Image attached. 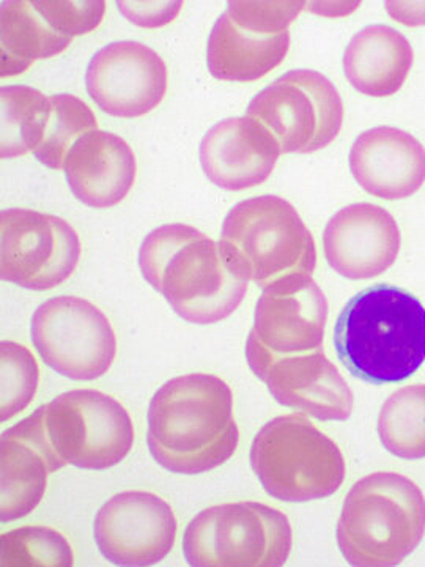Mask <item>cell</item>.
<instances>
[{"label": "cell", "instance_id": "3", "mask_svg": "<svg viewBox=\"0 0 425 567\" xmlns=\"http://www.w3.org/2000/svg\"><path fill=\"white\" fill-rule=\"evenodd\" d=\"M334 347L356 379L374 385L404 382L425 361V308L398 287H369L342 309Z\"/></svg>", "mask_w": 425, "mask_h": 567}, {"label": "cell", "instance_id": "1", "mask_svg": "<svg viewBox=\"0 0 425 567\" xmlns=\"http://www.w3.org/2000/svg\"><path fill=\"white\" fill-rule=\"evenodd\" d=\"M240 440L234 394L219 377H175L153 395L147 443L152 457L178 475H200L226 464Z\"/></svg>", "mask_w": 425, "mask_h": 567}, {"label": "cell", "instance_id": "18", "mask_svg": "<svg viewBox=\"0 0 425 567\" xmlns=\"http://www.w3.org/2000/svg\"><path fill=\"white\" fill-rule=\"evenodd\" d=\"M0 520L6 524L20 520L35 511L46 492L48 476L65 466L55 456L48 440L41 409L3 432L0 439Z\"/></svg>", "mask_w": 425, "mask_h": 567}, {"label": "cell", "instance_id": "28", "mask_svg": "<svg viewBox=\"0 0 425 567\" xmlns=\"http://www.w3.org/2000/svg\"><path fill=\"white\" fill-rule=\"evenodd\" d=\"M2 363V423L20 415L35 398L40 383V368L28 347L3 341L0 346Z\"/></svg>", "mask_w": 425, "mask_h": 567}, {"label": "cell", "instance_id": "6", "mask_svg": "<svg viewBox=\"0 0 425 567\" xmlns=\"http://www.w3.org/2000/svg\"><path fill=\"white\" fill-rule=\"evenodd\" d=\"M252 472L281 502L305 503L335 494L345 480L341 447L303 415H283L253 439Z\"/></svg>", "mask_w": 425, "mask_h": 567}, {"label": "cell", "instance_id": "22", "mask_svg": "<svg viewBox=\"0 0 425 567\" xmlns=\"http://www.w3.org/2000/svg\"><path fill=\"white\" fill-rule=\"evenodd\" d=\"M289 48V32L259 35L238 28L229 14L224 13L212 25L208 39V70L219 81H259L281 65Z\"/></svg>", "mask_w": 425, "mask_h": 567}, {"label": "cell", "instance_id": "11", "mask_svg": "<svg viewBox=\"0 0 425 567\" xmlns=\"http://www.w3.org/2000/svg\"><path fill=\"white\" fill-rule=\"evenodd\" d=\"M80 235L65 219L29 208L0 213V276L29 290H51L76 271Z\"/></svg>", "mask_w": 425, "mask_h": 567}, {"label": "cell", "instance_id": "10", "mask_svg": "<svg viewBox=\"0 0 425 567\" xmlns=\"http://www.w3.org/2000/svg\"><path fill=\"white\" fill-rule=\"evenodd\" d=\"M31 333L41 360L77 382L100 379L117 357V336L110 319L84 298L63 295L39 306Z\"/></svg>", "mask_w": 425, "mask_h": 567}, {"label": "cell", "instance_id": "4", "mask_svg": "<svg viewBox=\"0 0 425 567\" xmlns=\"http://www.w3.org/2000/svg\"><path fill=\"white\" fill-rule=\"evenodd\" d=\"M335 535L349 565H401L425 535L423 491L398 473L364 476L345 496Z\"/></svg>", "mask_w": 425, "mask_h": 567}, {"label": "cell", "instance_id": "21", "mask_svg": "<svg viewBox=\"0 0 425 567\" xmlns=\"http://www.w3.org/2000/svg\"><path fill=\"white\" fill-rule=\"evenodd\" d=\"M413 59L404 33L385 24L367 25L346 47L345 76L357 92L383 99L404 87Z\"/></svg>", "mask_w": 425, "mask_h": 567}, {"label": "cell", "instance_id": "13", "mask_svg": "<svg viewBox=\"0 0 425 567\" xmlns=\"http://www.w3.org/2000/svg\"><path fill=\"white\" fill-rule=\"evenodd\" d=\"M173 507L151 492L112 496L95 517L93 533L103 557L117 566H153L169 555L177 537Z\"/></svg>", "mask_w": 425, "mask_h": 567}, {"label": "cell", "instance_id": "25", "mask_svg": "<svg viewBox=\"0 0 425 567\" xmlns=\"http://www.w3.org/2000/svg\"><path fill=\"white\" fill-rule=\"evenodd\" d=\"M376 431L395 457L425 458V385L405 386L391 394L380 410Z\"/></svg>", "mask_w": 425, "mask_h": 567}, {"label": "cell", "instance_id": "15", "mask_svg": "<svg viewBox=\"0 0 425 567\" xmlns=\"http://www.w3.org/2000/svg\"><path fill=\"white\" fill-rule=\"evenodd\" d=\"M328 300L312 275H290L263 287L252 333L278 354L322 349Z\"/></svg>", "mask_w": 425, "mask_h": 567}, {"label": "cell", "instance_id": "30", "mask_svg": "<svg viewBox=\"0 0 425 567\" xmlns=\"http://www.w3.org/2000/svg\"><path fill=\"white\" fill-rule=\"evenodd\" d=\"M33 9L39 11L43 20L62 35H84L99 29L106 13L103 0H82V2H61V0H33Z\"/></svg>", "mask_w": 425, "mask_h": 567}, {"label": "cell", "instance_id": "27", "mask_svg": "<svg viewBox=\"0 0 425 567\" xmlns=\"http://www.w3.org/2000/svg\"><path fill=\"white\" fill-rule=\"evenodd\" d=\"M2 567H70L74 554L61 532L48 527H22L0 536Z\"/></svg>", "mask_w": 425, "mask_h": 567}, {"label": "cell", "instance_id": "23", "mask_svg": "<svg viewBox=\"0 0 425 567\" xmlns=\"http://www.w3.org/2000/svg\"><path fill=\"white\" fill-rule=\"evenodd\" d=\"M43 20L28 0L2 2L0 10V76L25 73L41 59L62 54L71 43Z\"/></svg>", "mask_w": 425, "mask_h": 567}, {"label": "cell", "instance_id": "8", "mask_svg": "<svg viewBox=\"0 0 425 567\" xmlns=\"http://www.w3.org/2000/svg\"><path fill=\"white\" fill-rule=\"evenodd\" d=\"M40 409L48 440L65 466L99 472L121 464L132 451V416L111 395L73 390Z\"/></svg>", "mask_w": 425, "mask_h": 567}, {"label": "cell", "instance_id": "17", "mask_svg": "<svg viewBox=\"0 0 425 567\" xmlns=\"http://www.w3.org/2000/svg\"><path fill=\"white\" fill-rule=\"evenodd\" d=\"M281 153L270 130L248 115L216 123L199 148L205 175L227 192H243L267 181Z\"/></svg>", "mask_w": 425, "mask_h": 567}, {"label": "cell", "instance_id": "14", "mask_svg": "<svg viewBox=\"0 0 425 567\" xmlns=\"http://www.w3.org/2000/svg\"><path fill=\"white\" fill-rule=\"evenodd\" d=\"M167 66L162 55L137 43L106 44L89 63L85 85L96 106L121 118H136L162 104L167 92Z\"/></svg>", "mask_w": 425, "mask_h": 567}, {"label": "cell", "instance_id": "31", "mask_svg": "<svg viewBox=\"0 0 425 567\" xmlns=\"http://www.w3.org/2000/svg\"><path fill=\"white\" fill-rule=\"evenodd\" d=\"M117 6L133 24L156 29L170 24L180 13L183 2H117Z\"/></svg>", "mask_w": 425, "mask_h": 567}, {"label": "cell", "instance_id": "9", "mask_svg": "<svg viewBox=\"0 0 425 567\" xmlns=\"http://www.w3.org/2000/svg\"><path fill=\"white\" fill-rule=\"evenodd\" d=\"M246 115L270 130L282 153H312L341 133L344 103L324 74L293 70L257 93Z\"/></svg>", "mask_w": 425, "mask_h": 567}, {"label": "cell", "instance_id": "7", "mask_svg": "<svg viewBox=\"0 0 425 567\" xmlns=\"http://www.w3.org/2000/svg\"><path fill=\"white\" fill-rule=\"evenodd\" d=\"M292 546L289 517L257 502L208 507L183 537L186 561L194 567H279Z\"/></svg>", "mask_w": 425, "mask_h": 567}, {"label": "cell", "instance_id": "19", "mask_svg": "<svg viewBox=\"0 0 425 567\" xmlns=\"http://www.w3.org/2000/svg\"><path fill=\"white\" fill-rule=\"evenodd\" d=\"M349 163L354 181L380 199H405L425 183L424 145L412 134L391 126L360 134Z\"/></svg>", "mask_w": 425, "mask_h": 567}, {"label": "cell", "instance_id": "5", "mask_svg": "<svg viewBox=\"0 0 425 567\" xmlns=\"http://www.w3.org/2000/svg\"><path fill=\"white\" fill-rule=\"evenodd\" d=\"M219 244L235 274L260 287L315 270L311 230L292 204L271 194L235 205L224 219Z\"/></svg>", "mask_w": 425, "mask_h": 567}, {"label": "cell", "instance_id": "20", "mask_svg": "<svg viewBox=\"0 0 425 567\" xmlns=\"http://www.w3.org/2000/svg\"><path fill=\"white\" fill-rule=\"evenodd\" d=\"M63 169L77 200L93 208H110L132 192L137 163L121 136L95 130L71 147Z\"/></svg>", "mask_w": 425, "mask_h": 567}, {"label": "cell", "instance_id": "12", "mask_svg": "<svg viewBox=\"0 0 425 567\" xmlns=\"http://www.w3.org/2000/svg\"><path fill=\"white\" fill-rule=\"evenodd\" d=\"M246 358L253 374L279 404L320 421H345L352 415V390L322 349L278 354L268 350L251 331Z\"/></svg>", "mask_w": 425, "mask_h": 567}, {"label": "cell", "instance_id": "26", "mask_svg": "<svg viewBox=\"0 0 425 567\" xmlns=\"http://www.w3.org/2000/svg\"><path fill=\"white\" fill-rule=\"evenodd\" d=\"M99 130L95 114L77 96L62 93L51 96V114L46 132L33 155L51 169H63L66 156L85 134Z\"/></svg>", "mask_w": 425, "mask_h": 567}, {"label": "cell", "instance_id": "32", "mask_svg": "<svg viewBox=\"0 0 425 567\" xmlns=\"http://www.w3.org/2000/svg\"><path fill=\"white\" fill-rule=\"evenodd\" d=\"M386 11L394 21L410 28L425 25V2H386Z\"/></svg>", "mask_w": 425, "mask_h": 567}, {"label": "cell", "instance_id": "2", "mask_svg": "<svg viewBox=\"0 0 425 567\" xmlns=\"http://www.w3.org/2000/svg\"><path fill=\"white\" fill-rule=\"evenodd\" d=\"M145 281L186 322L218 323L237 311L248 282L235 274L219 241L186 224H166L145 237L139 251Z\"/></svg>", "mask_w": 425, "mask_h": 567}, {"label": "cell", "instance_id": "29", "mask_svg": "<svg viewBox=\"0 0 425 567\" xmlns=\"http://www.w3.org/2000/svg\"><path fill=\"white\" fill-rule=\"evenodd\" d=\"M304 2H230L226 13L245 31L259 35H281L304 10Z\"/></svg>", "mask_w": 425, "mask_h": 567}, {"label": "cell", "instance_id": "16", "mask_svg": "<svg viewBox=\"0 0 425 567\" xmlns=\"http://www.w3.org/2000/svg\"><path fill=\"white\" fill-rule=\"evenodd\" d=\"M394 216L374 204H352L335 213L323 234L324 257L353 281L372 279L393 267L401 251Z\"/></svg>", "mask_w": 425, "mask_h": 567}, {"label": "cell", "instance_id": "24", "mask_svg": "<svg viewBox=\"0 0 425 567\" xmlns=\"http://www.w3.org/2000/svg\"><path fill=\"white\" fill-rule=\"evenodd\" d=\"M2 99L3 159L18 158L35 151L43 141L51 114V96L29 85H6Z\"/></svg>", "mask_w": 425, "mask_h": 567}]
</instances>
